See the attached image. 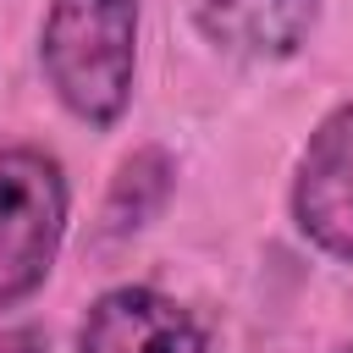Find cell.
I'll return each mask as SVG.
<instances>
[{
	"label": "cell",
	"mask_w": 353,
	"mask_h": 353,
	"mask_svg": "<svg viewBox=\"0 0 353 353\" xmlns=\"http://www.w3.org/2000/svg\"><path fill=\"white\" fill-rule=\"evenodd\" d=\"M39 66L72 121L110 132L132 105L138 0H50L39 28Z\"/></svg>",
	"instance_id": "cell-1"
},
{
	"label": "cell",
	"mask_w": 353,
	"mask_h": 353,
	"mask_svg": "<svg viewBox=\"0 0 353 353\" xmlns=\"http://www.w3.org/2000/svg\"><path fill=\"white\" fill-rule=\"evenodd\" d=\"M66 204L72 188L50 149H0V314L50 281L66 237Z\"/></svg>",
	"instance_id": "cell-2"
},
{
	"label": "cell",
	"mask_w": 353,
	"mask_h": 353,
	"mask_svg": "<svg viewBox=\"0 0 353 353\" xmlns=\"http://www.w3.org/2000/svg\"><path fill=\"white\" fill-rule=\"evenodd\" d=\"M287 210L314 254L353 265V99L331 105L303 138Z\"/></svg>",
	"instance_id": "cell-3"
},
{
	"label": "cell",
	"mask_w": 353,
	"mask_h": 353,
	"mask_svg": "<svg viewBox=\"0 0 353 353\" xmlns=\"http://www.w3.org/2000/svg\"><path fill=\"white\" fill-rule=\"evenodd\" d=\"M77 353H210L204 325L160 287H105L77 320Z\"/></svg>",
	"instance_id": "cell-4"
},
{
	"label": "cell",
	"mask_w": 353,
	"mask_h": 353,
	"mask_svg": "<svg viewBox=\"0 0 353 353\" xmlns=\"http://www.w3.org/2000/svg\"><path fill=\"white\" fill-rule=\"evenodd\" d=\"M320 6L325 0H188V17L221 55L292 61L314 33Z\"/></svg>",
	"instance_id": "cell-5"
},
{
	"label": "cell",
	"mask_w": 353,
	"mask_h": 353,
	"mask_svg": "<svg viewBox=\"0 0 353 353\" xmlns=\"http://www.w3.org/2000/svg\"><path fill=\"white\" fill-rule=\"evenodd\" d=\"M171 182H176V160H171L160 143H143V149H132V154L116 165L110 188H105V210H99V221H105V237H127V232L149 226V221L165 210V199H171Z\"/></svg>",
	"instance_id": "cell-6"
},
{
	"label": "cell",
	"mask_w": 353,
	"mask_h": 353,
	"mask_svg": "<svg viewBox=\"0 0 353 353\" xmlns=\"http://www.w3.org/2000/svg\"><path fill=\"white\" fill-rule=\"evenodd\" d=\"M0 353H50V336L39 325H11L0 331Z\"/></svg>",
	"instance_id": "cell-7"
},
{
	"label": "cell",
	"mask_w": 353,
	"mask_h": 353,
	"mask_svg": "<svg viewBox=\"0 0 353 353\" xmlns=\"http://www.w3.org/2000/svg\"><path fill=\"white\" fill-rule=\"evenodd\" d=\"M342 353H353V347H342Z\"/></svg>",
	"instance_id": "cell-8"
}]
</instances>
